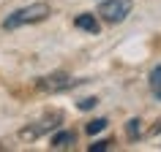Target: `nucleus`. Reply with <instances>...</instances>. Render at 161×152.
Segmentation results:
<instances>
[{"label":"nucleus","instance_id":"obj_1","mask_svg":"<svg viewBox=\"0 0 161 152\" xmlns=\"http://www.w3.org/2000/svg\"><path fill=\"white\" fill-rule=\"evenodd\" d=\"M49 14L52 11H49L47 3H30L25 8H17L14 14H8L6 22H3V27L6 30H17V27H25V25H36V22H44Z\"/></svg>","mask_w":161,"mask_h":152},{"label":"nucleus","instance_id":"obj_2","mask_svg":"<svg viewBox=\"0 0 161 152\" xmlns=\"http://www.w3.org/2000/svg\"><path fill=\"white\" fill-rule=\"evenodd\" d=\"M131 8H134V0H104L101 6H98V14H101L104 22L120 25V22L131 14Z\"/></svg>","mask_w":161,"mask_h":152},{"label":"nucleus","instance_id":"obj_3","mask_svg":"<svg viewBox=\"0 0 161 152\" xmlns=\"http://www.w3.org/2000/svg\"><path fill=\"white\" fill-rule=\"evenodd\" d=\"M82 82H85V79H71V76H66V73H49V76H41V79L36 82V87L44 90V93H60V90L82 84Z\"/></svg>","mask_w":161,"mask_h":152},{"label":"nucleus","instance_id":"obj_4","mask_svg":"<svg viewBox=\"0 0 161 152\" xmlns=\"http://www.w3.org/2000/svg\"><path fill=\"white\" fill-rule=\"evenodd\" d=\"M74 141H76V136L71 133V130H60V133L52 136L49 147H52V149H68V147H71Z\"/></svg>","mask_w":161,"mask_h":152},{"label":"nucleus","instance_id":"obj_5","mask_svg":"<svg viewBox=\"0 0 161 152\" xmlns=\"http://www.w3.org/2000/svg\"><path fill=\"white\" fill-rule=\"evenodd\" d=\"M74 25L79 27V30H87L90 35H96V33H98V22H96V17H93V14H79V17L74 19Z\"/></svg>","mask_w":161,"mask_h":152},{"label":"nucleus","instance_id":"obj_6","mask_svg":"<svg viewBox=\"0 0 161 152\" xmlns=\"http://www.w3.org/2000/svg\"><path fill=\"white\" fill-rule=\"evenodd\" d=\"M150 90L161 98V65H156V68L150 71Z\"/></svg>","mask_w":161,"mask_h":152},{"label":"nucleus","instance_id":"obj_7","mask_svg":"<svg viewBox=\"0 0 161 152\" xmlns=\"http://www.w3.org/2000/svg\"><path fill=\"white\" fill-rule=\"evenodd\" d=\"M104 128H107V119H104V117H98V119H93V122H87V128H85V130H87L90 136H96V133H101Z\"/></svg>","mask_w":161,"mask_h":152},{"label":"nucleus","instance_id":"obj_8","mask_svg":"<svg viewBox=\"0 0 161 152\" xmlns=\"http://www.w3.org/2000/svg\"><path fill=\"white\" fill-rule=\"evenodd\" d=\"M139 128H142V125H139V119H128V125H126V133H128V139H134V136H139Z\"/></svg>","mask_w":161,"mask_h":152},{"label":"nucleus","instance_id":"obj_9","mask_svg":"<svg viewBox=\"0 0 161 152\" xmlns=\"http://www.w3.org/2000/svg\"><path fill=\"white\" fill-rule=\"evenodd\" d=\"M109 144H112V141H107V139H104V141H96V144H90L87 149H90V152H104V149H109Z\"/></svg>","mask_w":161,"mask_h":152},{"label":"nucleus","instance_id":"obj_10","mask_svg":"<svg viewBox=\"0 0 161 152\" xmlns=\"http://www.w3.org/2000/svg\"><path fill=\"white\" fill-rule=\"evenodd\" d=\"M96 103H98V98H82V101H79V109L87 111V109H93Z\"/></svg>","mask_w":161,"mask_h":152}]
</instances>
